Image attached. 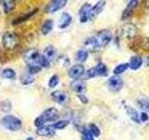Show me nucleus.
<instances>
[{
  "instance_id": "obj_1",
  "label": "nucleus",
  "mask_w": 149,
  "mask_h": 140,
  "mask_svg": "<svg viewBox=\"0 0 149 140\" xmlns=\"http://www.w3.org/2000/svg\"><path fill=\"white\" fill-rule=\"evenodd\" d=\"M0 123L3 126L4 128H6L8 131H11V132H16L19 131L22 128V120L18 118V117L14 116V115H6L3 117Z\"/></svg>"
},
{
  "instance_id": "obj_2",
  "label": "nucleus",
  "mask_w": 149,
  "mask_h": 140,
  "mask_svg": "<svg viewBox=\"0 0 149 140\" xmlns=\"http://www.w3.org/2000/svg\"><path fill=\"white\" fill-rule=\"evenodd\" d=\"M19 39L15 34L11 32H5L2 36V46L5 50H12L17 48Z\"/></svg>"
},
{
  "instance_id": "obj_3",
  "label": "nucleus",
  "mask_w": 149,
  "mask_h": 140,
  "mask_svg": "<svg viewBox=\"0 0 149 140\" xmlns=\"http://www.w3.org/2000/svg\"><path fill=\"white\" fill-rule=\"evenodd\" d=\"M41 56L42 55L39 53V51L37 50L29 49L23 53L22 58L28 65H39Z\"/></svg>"
},
{
  "instance_id": "obj_4",
  "label": "nucleus",
  "mask_w": 149,
  "mask_h": 140,
  "mask_svg": "<svg viewBox=\"0 0 149 140\" xmlns=\"http://www.w3.org/2000/svg\"><path fill=\"white\" fill-rule=\"evenodd\" d=\"M94 36L96 38V41L100 50L106 47V45H108L110 43V41L112 40V37H113L112 36V33L109 30H106V29H102L99 31L97 33V35Z\"/></svg>"
},
{
  "instance_id": "obj_5",
  "label": "nucleus",
  "mask_w": 149,
  "mask_h": 140,
  "mask_svg": "<svg viewBox=\"0 0 149 140\" xmlns=\"http://www.w3.org/2000/svg\"><path fill=\"white\" fill-rule=\"evenodd\" d=\"M41 118L43 119L44 123H56L59 119V111L55 107H49L46 109L41 115Z\"/></svg>"
},
{
  "instance_id": "obj_6",
  "label": "nucleus",
  "mask_w": 149,
  "mask_h": 140,
  "mask_svg": "<svg viewBox=\"0 0 149 140\" xmlns=\"http://www.w3.org/2000/svg\"><path fill=\"white\" fill-rule=\"evenodd\" d=\"M106 84H107V87H108V89L111 92H118L123 87V80L118 76L114 75V76L110 77L108 79H107Z\"/></svg>"
},
{
  "instance_id": "obj_7",
  "label": "nucleus",
  "mask_w": 149,
  "mask_h": 140,
  "mask_svg": "<svg viewBox=\"0 0 149 140\" xmlns=\"http://www.w3.org/2000/svg\"><path fill=\"white\" fill-rule=\"evenodd\" d=\"M121 32H122L124 37H126L127 39H132L137 34V28L132 22H127L123 24L122 28H121Z\"/></svg>"
},
{
  "instance_id": "obj_8",
  "label": "nucleus",
  "mask_w": 149,
  "mask_h": 140,
  "mask_svg": "<svg viewBox=\"0 0 149 140\" xmlns=\"http://www.w3.org/2000/svg\"><path fill=\"white\" fill-rule=\"evenodd\" d=\"M92 9V6L88 3H85L79 9V22L81 23H85L90 20V15Z\"/></svg>"
},
{
  "instance_id": "obj_9",
  "label": "nucleus",
  "mask_w": 149,
  "mask_h": 140,
  "mask_svg": "<svg viewBox=\"0 0 149 140\" xmlns=\"http://www.w3.org/2000/svg\"><path fill=\"white\" fill-rule=\"evenodd\" d=\"M84 73H85V67H84V65L78 64L73 65V66L69 69L68 76L74 80V79H79V78L82 77L84 75Z\"/></svg>"
},
{
  "instance_id": "obj_10",
  "label": "nucleus",
  "mask_w": 149,
  "mask_h": 140,
  "mask_svg": "<svg viewBox=\"0 0 149 140\" xmlns=\"http://www.w3.org/2000/svg\"><path fill=\"white\" fill-rule=\"evenodd\" d=\"M67 1L66 0H53L49 2V4L46 8V12L48 13H54L57 12L60 9H62L63 7H65Z\"/></svg>"
},
{
  "instance_id": "obj_11",
  "label": "nucleus",
  "mask_w": 149,
  "mask_h": 140,
  "mask_svg": "<svg viewBox=\"0 0 149 140\" xmlns=\"http://www.w3.org/2000/svg\"><path fill=\"white\" fill-rule=\"evenodd\" d=\"M36 134L39 136L43 137H51L55 134V129L52 125H44L40 128L36 129Z\"/></svg>"
},
{
  "instance_id": "obj_12",
  "label": "nucleus",
  "mask_w": 149,
  "mask_h": 140,
  "mask_svg": "<svg viewBox=\"0 0 149 140\" xmlns=\"http://www.w3.org/2000/svg\"><path fill=\"white\" fill-rule=\"evenodd\" d=\"M71 90L77 92V94H85L86 92V84L82 79H74L71 82Z\"/></svg>"
},
{
  "instance_id": "obj_13",
  "label": "nucleus",
  "mask_w": 149,
  "mask_h": 140,
  "mask_svg": "<svg viewBox=\"0 0 149 140\" xmlns=\"http://www.w3.org/2000/svg\"><path fill=\"white\" fill-rule=\"evenodd\" d=\"M138 4H139V1H137V0H132V1L128 2L127 7H126L124 11L122 12V16H121L122 20H127V19L132 17V15L133 14L134 8L138 6Z\"/></svg>"
},
{
  "instance_id": "obj_14",
  "label": "nucleus",
  "mask_w": 149,
  "mask_h": 140,
  "mask_svg": "<svg viewBox=\"0 0 149 140\" xmlns=\"http://www.w3.org/2000/svg\"><path fill=\"white\" fill-rule=\"evenodd\" d=\"M84 50H86L88 52V51L90 52H95V51H98L100 50L95 36L88 37V38L86 39V41L84 42Z\"/></svg>"
},
{
  "instance_id": "obj_15",
  "label": "nucleus",
  "mask_w": 149,
  "mask_h": 140,
  "mask_svg": "<svg viewBox=\"0 0 149 140\" xmlns=\"http://www.w3.org/2000/svg\"><path fill=\"white\" fill-rule=\"evenodd\" d=\"M105 4H106L105 1H99L92 7L91 15H90V20H94L95 17L99 15V14L104 10V8L105 7Z\"/></svg>"
},
{
  "instance_id": "obj_16",
  "label": "nucleus",
  "mask_w": 149,
  "mask_h": 140,
  "mask_svg": "<svg viewBox=\"0 0 149 140\" xmlns=\"http://www.w3.org/2000/svg\"><path fill=\"white\" fill-rule=\"evenodd\" d=\"M38 11V8H35V9H33V10L29 11V12H27L25 14H23V15L20 16V17H18L16 18L15 20H13L12 21V24L13 25H17V24H20V23H22V22H25L27 20H29V19H31L33 16L35 15V14H36V12Z\"/></svg>"
},
{
  "instance_id": "obj_17",
  "label": "nucleus",
  "mask_w": 149,
  "mask_h": 140,
  "mask_svg": "<svg viewBox=\"0 0 149 140\" xmlns=\"http://www.w3.org/2000/svg\"><path fill=\"white\" fill-rule=\"evenodd\" d=\"M129 68L132 70H138L143 64V58L140 55H134L130 59Z\"/></svg>"
},
{
  "instance_id": "obj_18",
  "label": "nucleus",
  "mask_w": 149,
  "mask_h": 140,
  "mask_svg": "<svg viewBox=\"0 0 149 140\" xmlns=\"http://www.w3.org/2000/svg\"><path fill=\"white\" fill-rule=\"evenodd\" d=\"M125 110L126 113L129 116V118L132 120L133 123H140L141 120H140V115L138 114V112L136 111V109H134L132 106H125Z\"/></svg>"
},
{
  "instance_id": "obj_19",
  "label": "nucleus",
  "mask_w": 149,
  "mask_h": 140,
  "mask_svg": "<svg viewBox=\"0 0 149 140\" xmlns=\"http://www.w3.org/2000/svg\"><path fill=\"white\" fill-rule=\"evenodd\" d=\"M51 97H52V99L56 103H58V104H61V105L66 103L68 99L66 93L62 91H54L53 92H51Z\"/></svg>"
},
{
  "instance_id": "obj_20",
  "label": "nucleus",
  "mask_w": 149,
  "mask_h": 140,
  "mask_svg": "<svg viewBox=\"0 0 149 140\" xmlns=\"http://www.w3.org/2000/svg\"><path fill=\"white\" fill-rule=\"evenodd\" d=\"M72 22V16L67 12H63L61 16V20L59 22V28L61 29H64V28L68 27Z\"/></svg>"
},
{
  "instance_id": "obj_21",
  "label": "nucleus",
  "mask_w": 149,
  "mask_h": 140,
  "mask_svg": "<svg viewBox=\"0 0 149 140\" xmlns=\"http://www.w3.org/2000/svg\"><path fill=\"white\" fill-rule=\"evenodd\" d=\"M44 57L49 61V62H52L56 57V50L54 48V46L52 45H49L47 46L45 50H44V53H43Z\"/></svg>"
},
{
  "instance_id": "obj_22",
  "label": "nucleus",
  "mask_w": 149,
  "mask_h": 140,
  "mask_svg": "<svg viewBox=\"0 0 149 140\" xmlns=\"http://www.w3.org/2000/svg\"><path fill=\"white\" fill-rule=\"evenodd\" d=\"M0 5H1L3 11L5 13H9L15 8L16 3L12 1V0H1L0 1Z\"/></svg>"
},
{
  "instance_id": "obj_23",
  "label": "nucleus",
  "mask_w": 149,
  "mask_h": 140,
  "mask_svg": "<svg viewBox=\"0 0 149 140\" xmlns=\"http://www.w3.org/2000/svg\"><path fill=\"white\" fill-rule=\"evenodd\" d=\"M53 26H54V22L52 20L49 19V20L45 21L44 23L41 26V32H42V34L45 35V36L46 35H49V33L52 31Z\"/></svg>"
},
{
  "instance_id": "obj_24",
  "label": "nucleus",
  "mask_w": 149,
  "mask_h": 140,
  "mask_svg": "<svg viewBox=\"0 0 149 140\" xmlns=\"http://www.w3.org/2000/svg\"><path fill=\"white\" fill-rule=\"evenodd\" d=\"M94 67H95L96 73H97V77H99V76L104 77L107 75V67L104 63H102V62L98 63V64Z\"/></svg>"
},
{
  "instance_id": "obj_25",
  "label": "nucleus",
  "mask_w": 149,
  "mask_h": 140,
  "mask_svg": "<svg viewBox=\"0 0 149 140\" xmlns=\"http://www.w3.org/2000/svg\"><path fill=\"white\" fill-rule=\"evenodd\" d=\"M1 76L7 79H14L16 78V72L12 68H5L1 73Z\"/></svg>"
},
{
  "instance_id": "obj_26",
  "label": "nucleus",
  "mask_w": 149,
  "mask_h": 140,
  "mask_svg": "<svg viewBox=\"0 0 149 140\" xmlns=\"http://www.w3.org/2000/svg\"><path fill=\"white\" fill-rule=\"evenodd\" d=\"M129 68V64L128 63H123V64H119L118 65L114 68V74L116 76H118L120 74H123L125 71H127V69Z\"/></svg>"
},
{
  "instance_id": "obj_27",
  "label": "nucleus",
  "mask_w": 149,
  "mask_h": 140,
  "mask_svg": "<svg viewBox=\"0 0 149 140\" xmlns=\"http://www.w3.org/2000/svg\"><path fill=\"white\" fill-rule=\"evenodd\" d=\"M88 52L86 50H80L76 53V60L80 63L85 62L88 59Z\"/></svg>"
},
{
  "instance_id": "obj_28",
  "label": "nucleus",
  "mask_w": 149,
  "mask_h": 140,
  "mask_svg": "<svg viewBox=\"0 0 149 140\" xmlns=\"http://www.w3.org/2000/svg\"><path fill=\"white\" fill-rule=\"evenodd\" d=\"M12 109V105L9 100H4L0 103V110L5 113H8Z\"/></svg>"
},
{
  "instance_id": "obj_29",
  "label": "nucleus",
  "mask_w": 149,
  "mask_h": 140,
  "mask_svg": "<svg viewBox=\"0 0 149 140\" xmlns=\"http://www.w3.org/2000/svg\"><path fill=\"white\" fill-rule=\"evenodd\" d=\"M34 81H35L34 77H33L32 75H30L29 73L22 75L21 77V82L23 85H29V84H32Z\"/></svg>"
},
{
  "instance_id": "obj_30",
  "label": "nucleus",
  "mask_w": 149,
  "mask_h": 140,
  "mask_svg": "<svg viewBox=\"0 0 149 140\" xmlns=\"http://www.w3.org/2000/svg\"><path fill=\"white\" fill-rule=\"evenodd\" d=\"M80 130V132L82 133V140H94V136L92 135V134L90 132V130L85 128V127H81V128H78Z\"/></svg>"
},
{
  "instance_id": "obj_31",
  "label": "nucleus",
  "mask_w": 149,
  "mask_h": 140,
  "mask_svg": "<svg viewBox=\"0 0 149 140\" xmlns=\"http://www.w3.org/2000/svg\"><path fill=\"white\" fill-rule=\"evenodd\" d=\"M68 124H69L68 120H58V121H56V123H54L52 124V126L55 130H62L66 127Z\"/></svg>"
},
{
  "instance_id": "obj_32",
  "label": "nucleus",
  "mask_w": 149,
  "mask_h": 140,
  "mask_svg": "<svg viewBox=\"0 0 149 140\" xmlns=\"http://www.w3.org/2000/svg\"><path fill=\"white\" fill-rule=\"evenodd\" d=\"M88 130H90V132L92 134V135L94 137H99L100 134H101V131L99 129V127L94 124V123H90V125H88Z\"/></svg>"
},
{
  "instance_id": "obj_33",
  "label": "nucleus",
  "mask_w": 149,
  "mask_h": 140,
  "mask_svg": "<svg viewBox=\"0 0 149 140\" xmlns=\"http://www.w3.org/2000/svg\"><path fill=\"white\" fill-rule=\"evenodd\" d=\"M60 82V78L58 75H53L51 76L49 80V88H55L56 86L58 85Z\"/></svg>"
},
{
  "instance_id": "obj_34",
  "label": "nucleus",
  "mask_w": 149,
  "mask_h": 140,
  "mask_svg": "<svg viewBox=\"0 0 149 140\" xmlns=\"http://www.w3.org/2000/svg\"><path fill=\"white\" fill-rule=\"evenodd\" d=\"M139 47L144 50H149V37H143L139 41Z\"/></svg>"
},
{
  "instance_id": "obj_35",
  "label": "nucleus",
  "mask_w": 149,
  "mask_h": 140,
  "mask_svg": "<svg viewBox=\"0 0 149 140\" xmlns=\"http://www.w3.org/2000/svg\"><path fill=\"white\" fill-rule=\"evenodd\" d=\"M42 67L40 65H28V73L30 75H35V74H37L41 71Z\"/></svg>"
},
{
  "instance_id": "obj_36",
  "label": "nucleus",
  "mask_w": 149,
  "mask_h": 140,
  "mask_svg": "<svg viewBox=\"0 0 149 140\" xmlns=\"http://www.w3.org/2000/svg\"><path fill=\"white\" fill-rule=\"evenodd\" d=\"M138 105L144 111H149V101L147 100H138Z\"/></svg>"
},
{
  "instance_id": "obj_37",
  "label": "nucleus",
  "mask_w": 149,
  "mask_h": 140,
  "mask_svg": "<svg viewBox=\"0 0 149 140\" xmlns=\"http://www.w3.org/2000/svg\"><path fill=\"white\" fill-rule=\"evenodd\" d=\"M85 76L87 78H96L97 77V73H96V70L95 67H91L86 71L85 73Z\"/></svg>"
},
{
  "instance_id": "obj_38",
  "label": "nucleus",
  "mask_w": 149,
  "mask_h": 140,
  "mask_svg": "<svg viewBox=\"0 0 149 140\" xmlns=\"http://www.w3.org/2000/svg\"><path fill=\"white\" fill-rule=\"evenodd\" d=\"M34 124H35L36 127L40 128V127H42V126H44V125H45V123H44L43 119L41 118V116H39V117H37V118L35 120Z\"/></svg>"
},
{
  "instance_id": "obj_39",
  "label": "nucleus",
  "mask_w": 149,
  "mask_h": 140,
  "mask_svg": "<svg viewBox=\"0 0 149 140\" xmlns=\"http://www.w3.org/2000/svg\"><path fill=\"white\" fill-rule=\"evenodd\" d=\"M49 64H50V63L44 57L43 55H42L41 56V60H40V64H39L40 66L41 67H49Z\"/></svg>"
},
{
  "instance_id": "obj_40",
  "label": "nucleus",
  "mask_w": 149,
  "mask_h": 140,
  "mask_svg": "<svg viewBox=\"0 0 149 140\" xmlns=\"http://www.w3.org/2000/svg\"><path fill=\"white\" fill-rule=\"evenodd\" d=\"M140 120H141V123H146V121L149 120V116L146 112L143 111L140 114Z\"/></svg>"
},
{
  "instance_id": "obj_41",
  "label": "nucleus",
  "mask_w": 149,
  "mask_h": 140,
  "mask_svg": "<svg viewBox=\"0 0 149 140\" xmlns=\"http://www.w3.org/2000/svg\"><path fill=\"white\" fill-rule=\"evenodd\" d=\"M77 97H78V99L80 100V102L82 103V104H88V97L85 94H77Z\"/></svg>"
},
{
  "instance_id": "obj_42",
  "label": "nucleus",
  "mask_w": 149,
  "mask_h": 140,
  "mask_svg": "<svg viewBox=\"0 0 149 140\" xmlns=\"http://www.w3.org/2000/svg\"><path fill=\"white\" fill-rule=\"evenodd\" d=\"M59 62L60 63H63V65H67L70 63V60L66 57V56H62V57L59 58Z\"/></svg>"
},
{
  "instance_id": "obj_43",
  "label": "nucleus",
  "mask_w": 149,
  "mask_h": 140,
  "mask_svg": "<svg viewBox=\"0 0 149 140\" xmlns=\"http://www.w3.org/2000/svg\"><path fill=\"white\" fill-rule=\"evenodd\" d=\"M146 64H147V65L149 66V56H148V58H147V60H146Z\"/></svg>"
},
{
  "instance_id": "obj_44",
  "label": "nucleus",
  "mask_w": 149,
  "mask_h": 140,
  "mask_svg": "<svg viewBox=\"0 0 149 140\" xmlns=\"http://www.w3.org/2000/svg\"><path fill=\"white\" fill-rule=\"evenodd\" d=\"M26 140H34V138H33V137H27Z\"/></svg>"
},
{
  "instance_id": "obj_45",
  "label": "nucleus",
  "mask_w": 149,
  "mask_h": 140,
  "mask_svg": "<svg viewBox=\"0 0 149 140\" xmlns=\"http://www.w3.org/2000/svg\"><path fill=\"white\" fill-rule=\"evenodd\" d=\"M146 7L149 8V1H147V2H146Z\"/></svg>"
}]
</instances>
